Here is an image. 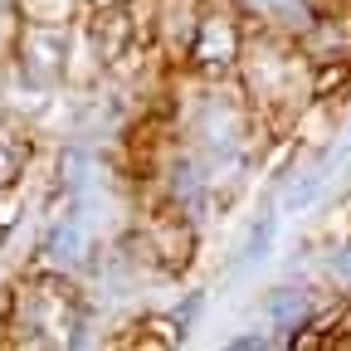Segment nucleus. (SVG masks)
<instances>
[{
    "instance_id": "1",
    "label": "nucleus",
    "mask_w": 351,
    "mask_h": 351,
    "mask_svg": "<svg viewBox=\"0 0 351 351\" xmlns=\"http://www.w3.org/2000/svg\"><path fill=\"white\" fill-rule=\"evenodd\" d=\"M20 69L34 88H54L69 73V34L59 25H29L20 39Z\"/></svg>"
},
{
    "instance_id": "2",
    "label": "nucleus",
    "mask_w": 351,
    "mask_h": 351,
    "mask_svg": "<svg viewBox=\"0 0 351 351\" xmlns=\"http://www.w3.org/2000/svg\"><path fill=\"white\" fill-rule=\"evenodd\" d=\"M195 54L205 64H230L234 59V29L225 20H205L200 34H195Z\"/></svg>"
},
{
    "instance_id": "3",
    "label": "nucleus",
    "mask_w": 351,
    "mask_h": 351,
    "mask_svg": "<svg viewBox=\"0 0 351 351\" xmlns=\"http://www.w3.org/2000/svg\"><path fill=\"white\" fill-rule=\"evenodd\" d=\"M49 254H54L59 263H78V258H83V219H78V215H69L64 225L54 230V239H49Z\"/></svg>"
},
{
    "instance_id": "4",
    "label": "nucleus",
    "mask_w": 351,
    "mask_h": 351,
    "mask_svg": "<svg viewBox=\"0 0 351 351\" xmlns=\"http://www.w3.org/2000/svg\"><path fill=\"white\" fill-rule=\"evenodd\" d=\"M263 307H269V317H274V322H298V317L307 313V298H302V293H293V288H278Z\"/></svg>"
},
{
    "instance_id": "5",
    "label": "nucleus",
    "mask_w": 351,
    "mask_h": 351,
    "mask_svg": "<svg viewBox=\"0 0 351 351\" xmlns=\"http://www.w3.org/2000/svg\"><path fill=\"white\" fill-rule=\"evenodd\" d=\"M274 225H278L274 215L254 225V234H249V249H244V263H254V258H263V254H269V244H274Z\"/></svg>"
},
{
    "instance_id": "6",
    "label": "nucleus",
    "mask_w": 351,
    "mask_h": 351,
    "mask_svg": "<svg viewBox=\"0 0 351 351\" xmlns=\"http://www.w3.org/2000/svg\"><path fill=\"white\" fill-rule=\"evenodd\" d=\"M15 181H20V152L0 137V191H10Z\"/></svg>"
},
{
    "instance_id": "7",
    "label": "nucleus",
    "mask_w": 351,
    "mask_h": 351,
    "mask_svg": "<svg viewBox=\"0 0 351 351\" xmlns=\"http://www.w3.org/2000/svg\"><path fill=\"white\" fill-rule=\"evenodd\" d=\"M25 5H29V15L44 20V25H54V20L64 15V0H25Z\"/></svg>"
},
{
    "instance_id": "8",
    "label": "nucleus",
    "mask_w": 351,
    "mask_h": 351,
    "mask_svg": "<svg viewBox=\"0 0 351 351\" xmlns=\"http://www.w3.org/2000/svg\"><path fill=\"white\" fill-rule=\"evenodd\" d=\"M20 15V0H0V34L10 29V20Z\"/></svg>"
},
{
    "instance_id": "9",
    "label": "nucleus",
    "mask_w": 351,
    "mask_h": 351,
    "mask_svg": "<svg viewBox=\"0 0 351 351\" xmlns=\"http://www.w3.org/2000/svg\"><path fill=\"white\" fill-rule=\"evenodd\" d=\"M337 269H341V274H351V244H346V254H337Z\"/></svg>"
}]
</instances>
